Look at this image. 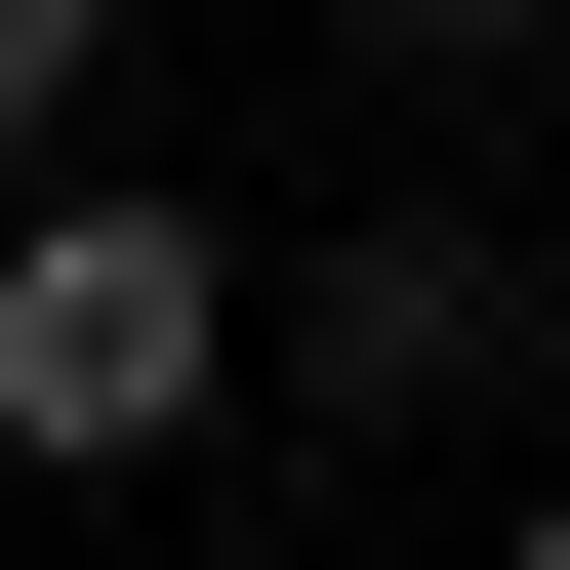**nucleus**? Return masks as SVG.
<instances>
[{"mask_svg":"<svg viewBox=\"0 0 570 570\" xmlns=\"http://www.w3.org/2000/svg\"><path fill=\"white\" fill-rule=\"evenodd\" d=\"M245 367H285V285L204 245V204H0V449L122 489V449H204Z\"/></svg>","mask_w":570,"mask_h":570,"instance_id":"obj_1","label":"nucleus"},{"mask_svg":"<svg viewBox=\"0 0 570 570\" xmlns=\"http://www.w3.org/2000/svg\"><path fill=\"white\" fill-rule=\"evenodd\" d=\"M489 326H530V285H489L449 204H407V245H326V285H285V407H449Z\"/></svg>","mask_w":570,"mask_h":570,"instance_id":"obj_2","label":"nucleus"},{"mask_svg":"<svg viewBox=\"0 0 570 570\" xmlns=\"http://www.w3.org/2000/svg\"><path fill=\"white\" fill-rule=\"evenodd\" d=\"M41 82H82V0H0V122H41Z\"/></svg>","mask_w":570,"mask_h":570,"instance_id":"obj_3","label":"nucleus"},{"mask_svg":"<svg viewBox=\"0 0 570 570\" xmlns=\"http://www.w3.org/2000/svg\"><path fill=\"white\" fill-rule=\"evenodd\" d=\"M449 41H530V0H449Z\"/></svg>","mask_w":570,"mask_h":570,"instance_id":"obj_4","label":"nucleus"},{"mask_svg":"<svg viewBox=\"0 0 570 570\" xmlns=\"http://www.w3.org/2000/svg\"><path fill=\"white\" fill-rule=\"evenodd\" d=\"M530 570H570V489H530Z\"/></svg>","mask_w":570,"mask_h":570,"instance_id":"obj_5","label":"nucleus"}]
</instances>
